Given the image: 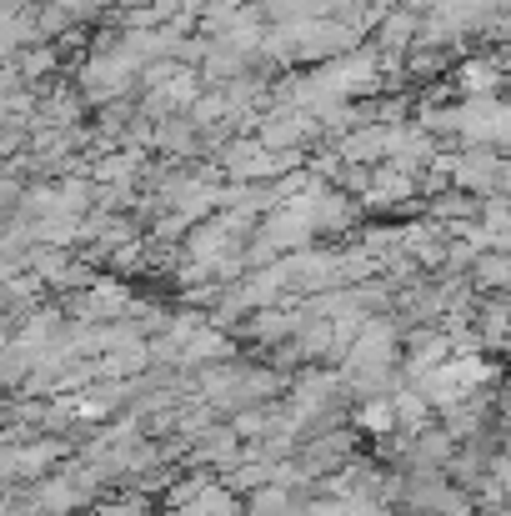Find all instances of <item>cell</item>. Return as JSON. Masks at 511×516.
Masks as SVG:
<instances>
[{
	"mask_svg": "<svg viewBox=\"0 0 511 516\" xmlns=\"http://www.w3.org/2000/svg\"><path fill=\"white\" fill-rule=\"evenodd\" d=\"M431 216H436V221H466V216H481V201H476L471 191H456V186H451L446 196L431 201Z\"/></svg>",
	"mask_w": 511,
	"mask_h": 516,
	"instance_id": "6da1fadb",
	"label": "cell"
}]
</instances>
